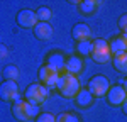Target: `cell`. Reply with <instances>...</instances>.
Returning a JSON list of instances; mask_svg holds the SVG:
<instances>
[{"instance_id":"cell-9","label":"cell","mask_w":127,"mask_h":122,"mask_svg":"<svg viewBox=\"0 0 127 122\" xmlns=\"http://www.w3.org/2000/svg\"><path fill=\"white\" fill-rule=\"evenodd\" d=\"M0 97H2L3 102H10V103L20 100L17 81H3V83L0 85Z\"/></svg>"},{"instance_id":"cell-12","label":"cell","mask_w":127,"mask_h":122,"mask_svg":"<svg viewBox=\"0 0 127 122\" xmlns=\"http://www.w3.org/2000/svg\"><path fill=\"white\" fill-rule=\"evenodd\" d=\"M32 32H34V37L37 41H42V42L53 39V27H51L49 22H39L32 29Z\"/></svg>"},{"instance_id":"cell-19","label":"cell","mask_w":127,"mask_h":122,"mask_svg":"<svg viewBox=\"0 0 127 122\" xmlns=\"http://www.w3.org/2000/svg\"><path fill=\"white\" fill-rule=\"evenodd\" d=\"M75 49H76V54H78L80 58L92 56V51H93V41H81V42H76Z\"/></svg>"},{"instance_id":"cell-2","label":"cell","mask_w":127,"mask_h":122,"mask_svg":"<svg viewBox=\"0 0 127 122\" xmlns=\"http://www.w3.org/2000/svg\"><path fill=\"white\" fill-rule=\"evenodd\" d=\"M56 90H58V93L63 97V98H75V97L80 93V90H81L78 76L69 75V73H66V71L61 73L59 81H58V85H56Z\"/></svg>"},{"instance_id":"cell-16","label":"cell","mask_w":127,"mask_h":122,"mask_svg":"<svg viewBox=\"0 0 127 122\" xmlns=\"http://www.w3.org/2000/svg\"><path fill=\"white\" fill-rule=\"evenodd\" d=\"M76 5H78L80 14H83V15H93L98 10L100 3L95 2V0H81V2H76Z\"/></svg>"},{"instance_id":"cell-10","label":"cell","mask_w":127,"mask_h":122,"mask_svg":"<svg viewBox=\"0 0 127 122\" xmlns=\"http://www.w3.org/2000/svg\"><path fill=\"white\" fill-rule=\"evenodd\" d=\"M49 68H53L58 73H64V68H66V56L61 53V51H51L48 56H46V63Z\"/></svg>"},{"instance_id":"cell-13","label":"cell","mask_w":127,"mask_h":122,"mask_svg":"<svg viewBox=\"0 0 127 122\" xmlns=\"http://www.w3.org/2000/svg\"><path fill=\"white\" fill-rule=\"evenodd\" d=\"M66 73L69 75H80L83 71V58H80L78 54H71L66 58V68H64Z\"/></svg>"},{"instance_id":"cell-24","label":"cell","mask_w":127,"mask_h":122,"mask_svg":"<svg viewBox=\"0 0 127 122\" xmlns=\"http://www.w3.org/2000/svg\"><path fill=\"white\" fill-rule=\"evenodd\" d=\"M0 56H2V60H5V58L9 56V51H7V46H3V44H2V48H0Z\"/></svg>"},{"instance_id":"cell-6","label":"cell","mask_w":127,"mask_h":122,"mask_svg":"<svg viewBox=\"0 0 127 122\" xmlns=\"http://www.w3.org/2000/svg\"><path fill=\"white\" fill-rule=\"evenodd\" d=\"M15 22L17 26L22 27V29H34L37 24H39V19L36 15V10H31V9H22L17 12L15 15Z\"/></svg>"},{"instance_id":"cell-26","label":"cell","mask_w":127,"mask_h":122,"mask_svg":"<svg viewBox=\"0 0 127 122\" xmlns=\"http://www.w3.org/2000/svg\"><path fill=\"white\" fill-rule=\"evenodd\" d=\"M120 36H122V37H124V39L127 41V30H124V32H120Z\"/></svg>"},{"instance_id":"cell-27","label":"cell","mask_w":127,"mask_h":122,"mask_svg":"<svg viewBox=\"0 0 127 122\" xmlns=\"http://www.w3.org/2000/svg\"><path fill=\"white\" fill-rule=\"evenodd\" d=\"M124 88H126V92H127V78L124 80Z\"/></svg>"},{"instance_id":"cell-1","label":"cell","mask_w":127,"mask_h":122,"mask_svg":"<svg viewBox=\"0 0 127 122\" xmlns=\"http://www.w3.org/2000/svg\"><path fill=\"white\" fill-rule=\"evenodd\" d=\"M10 112H12L14 119H15V121H20V122L36 121L37 115L41 114L37 105H32V103H29L27 100H24V98L14 102L12 107H10Z\"/></svg>"},{"instance_id":"cell-5","label":"cell","mask_w":127,"mask_h":122,"mask_svg":"<svg viewBox=\"0 0 127 122\" xmlns=\"http://www.w3.org/2000/svg\"><path fill=\"white\" fill-rule=\"evenodd\" d=\"M87 88L90 90V93L95 98H100V97H105L108 93V90H110V81L103 75H95V76H92L88 80Z\"/></svg>"},{"instance_id":"cell-14","label":"cell","mask_w":127,"mask_h":122,"mask_svg":"<svg viewBox=\"0 0 127 122\" xmlns=\"http://www.w3.org/2000/svg\"><path fill=\"white\" fill-rule=\"evenodd\" d=\"M93 100H95V97L90 93L88 88H81L80 93L75 97V103H76L78 109H88V107H92Z\"/></svg>"},{"instance_id":"cell-23","label":"cell","mask_w":127,"mask_h":122,"mask_svg":"<svg viewBox=\"0 0 127 122\" xmlns=\"http://www.w3.org/2000/svg\"><path fill=\"white\" fill-rule=\"evenodd\" d=\"M119 29H120V32H124V30H127V14H124V15H120L119 17Z\"/></svg>"},{"instance_id":"cell-11","label":"cell","mask_w":127,"mask_h":122,"mask_svg":"<svg viewBox=\"0 0 127 122\" xmlns=\"http://www.w3.org/2000/svg\"><path fill=\"white\" fill-rule=\"evenodd\" d=\"M71 37L76 41V42L90 41V37H92V29H90V26L85 24V22H78V24H75L73 29H71Z\"/></svg>"},{"instance_id":"cell-22","label":"cell","mask_w":127,"mask_h":122,"mask_svg":"<svg viewBox=\"0 0 127 122\" xmlns=\"http://www.w3.org/2000/svg\"><path fill=\"white\" fill-rule=\"evenodd\" d=\"M34 122H56V117L51 112H41Z\"/></svg>"},{"instance_id":"cell-18","label":"cell","mask_w":127,"mask_h":122,"mask_svg":"<svg viewBox=\"0 0 127 122\" xmlns=\"http://www.w3.org/2000/svg\"><path fill=\"white\" fill-rule=\"evenodd\" d=\"M2 76H3L5 81H17L19 76H20V71L15 64H7V66H3V70H2Z\"/></svg>"},{"instance_id":"cell-7","label":"cell","mask_w":127,"mask_h":122,"mask_svg":"<svg viewBox=\"0 0 127 122\" xmlns=\"http://www.w3.org/2000/svg\"><path fill=\"white\" fill-rule=\"evenodd\" d=\"M37 76H39V83H42L44 87H48V88H56L61 73L54 71L53 68H49L48 64H42V66L39 68Z\"/></svg>"},{"instance_id":"cell-25","label":"cell","mask_w":127,"mask_h":122,"mask_svg":"<svg viewBox=\"0 0 127 122\" xmlns=\"http://www.w3.org/2000/svg\"><path fill=\"white\" fill-rule=\"evenodd\" d=\"M122 110H124V114L127 115V100L124 102V105H122Z\"/></svg>"},{"instance_id":"cell-15","label":"cell","mask_w":127,"mask_h":122,"mask_svg":"<svg viewBox=\"0 0 127 122\" xmlns=\"http://www.w3.org/2000/svg\"><path fill=\"white\" fill-rule=\"evenodd\" d=\"M108 46H110V53H112V56H119V54H122V53H127V41L119 34L115 37H112L110 42H108Z\"/></svg>"},{"instance_id":"cell-8","label":"cell","mask_w":127,"mask_h":122,"mask_svg":"<svg viewBox=\"0 0 127 122\" xmlns=\"http://www.w3.org/2000/svg\"><path fill=\"white\" fill-rule=\"evenodd\" d=\"M105 97H107L108 105H112V107H122L124 102L127 100V92L124 88V85H112Z\"/></svg>"},{"instance_id":"cell-20","label":"cell","mask_w":127,"mask_h":122,"mask_svg":"<svg viewBox=\"0 0 127 122\" xmlns=\"http://www.w3.org/2000/svg\"><path fill=\"white\" fill-rule=\"evenodd\" d=\"M36 15H37L39 22H48V20H51V17H53V10L49 9L48 5H41V7H37V10H36Z\"/></svg>"},{"instance_id":"cell-17","label":"cell","mask_w":127,"mask_h":122,"mask_svg":"<svg viewBox=\"0 0 127 122\" xmlns=\"http://www.w3.org/2000/svg\"><path fill=\"white\" fill-rule=\"evenodd\" d=\"M112 66L114 70L122 73V75H127V53H122L119 56H114L112 58Z\"/></svg>"},{"instance_id":"cell-21","label":"cell","mask_w":127,"mask_h":122,"mask_svg":"<svg viewBox=\"0 0 127 122\" xmlns=\"http://www.w3.org/2000/svg\"><path fill=\"white\" fill-rule=\"evenodd\" d=\"M56 122H80V117L75 112H63L56 117Z\"/></svg>"},{"instance_id":"cell-3","label":"cell","mask_w":127,"mask_h":122,"mask_svg":"<svg viewBox=\"0 0 127 122\" xmlns=\"http://www.w3.org/2000/svg\"><path fill=\"white\" fill-rule=\"evenodd\" d=\"M48 97H49V88L44 87L42 83H31L24 92V100H27L32 105H37V107L48 100Z\"/></svg>"},{"instance_id":"cell-4","label":"cell","mask_w":127,"mask_h":122,"mask_svg":"<svg viewBox=\"0 0 127 122\" xmlns=\"http://www.w3.org/2000/svg\"><path fill=\"white\" fill-rule=\"evenodd\" d=\"M92 60L98 63V64H105L108 61H112V53H110V46H108V41L102 39V37H98V39L93 41V51H92V56H90Z\"/></svg>"}]
</instances>
